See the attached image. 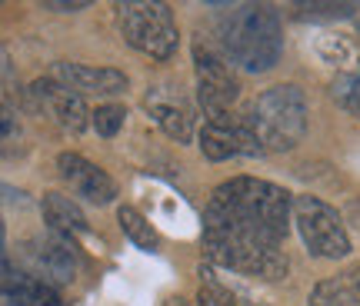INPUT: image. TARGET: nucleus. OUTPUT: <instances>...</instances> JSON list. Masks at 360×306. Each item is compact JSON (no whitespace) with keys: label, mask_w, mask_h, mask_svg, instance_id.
I'll return each instance as SVG.
<instances>
[{"label":"nucleus","mask_w":360,"mask_h":306,"mask_svg":"<svg viewBox=\"0 0 360 306\" xmlns=\"http://www.w3.org/2000/svg\"><path fill=\"white\" fill-rule=\"evenodd\" d=\"M164 306H187V303H184V300H180V296H177V300H167V303H164Z\"/></svg>","instance_id":"412c9836"},{"label":"nucleus","mask_w":360,"mask_h":306,"mask_svg":"<svg viewBox=\"0 0 360 306\" xmlns=\"http://www.w3.org/2000/svg\"><path fill=\"white\" fill-rule=\"evenodd\" d=\"M124 120H127V110L120 103H103V107L94 110V130L101 137H117L120 127H124Z\"/></svg>","instance_id":"a211bd4d"},{"label":"nucleus","mask_w":360,"mask_h":306,"mask_svg":"<svg viewBox=\"0 0 360 306\" xmlns=\"http://www.w3.org/2000/svg\"><path fill=\"white\" fill-rule=\"evenodd\" d=\"M193 70H197V103L204 110L207 124L231 120V107L240 97V84H237L231 64L217 53L197 47L193 51Z\"/></svg>","instance_id":"423d86ee"},{"label":"nucleus","mask_w":360,"mask_h":306,"mask_svg":"<svg viewBox=\"0 0 360 306\" xmlns=\"http://www.w3.org/2000/svg\"><path fill=\"white\" fill-rule=\"evenodd\" d=\"M53 80H60L80 97H117L127 90V74H120L114 67H87V64H57Z\"/></svg>","instance_id":"9b49d317"},{"label":"nucleus","mask_w":360,"mask_h":306,"mask_svg":"<svg viewBox=\"0 0 360 306\" xmlns=\"http://www.w3.org/2000/svg\"><path fill=\"white\" fill-rule=\"evenodd\" d=\"M294 227L304 246L321 260H344L350 253V237L340 213L317 197H294Z\"/></svg>","instance_id":"39448f33"},{"label":"nucleus","mask_w":360,"mask_h":306,"mask_svg":"<svg viewBox=\"0 0 360 306\" xmlns=\"http://www.w3.org/2000/svg\"><path fill=\"white\" fill-rule=\"evenodd\" d=\"M27 93H30V100L37 103L40 110H47V114H51L64 130H70V133H84L87 124H94V114L87 110L84 97L74 93L70 87H64L60 80H53V76L34 80Z\"/></svg>","instance_id":"0eeeda50"},{"label":"nucleus","mask_w":360,"mask_h":306,"mask_svg":"<svg viewBox=\"0 0 360 306\" xmlns=\"http://www.w3.org/2000/svg\"><path fill=\"white\" fill-rule=\"evenodd\" d=\"M224 51L237 67L250 74H264L281 60L283 53V30L281 17L267 4H240L233 7L220 24Z\"/></svg>","instance_id":"f03ea898"},{"label":"nucleus","mask_w":360,"mask_h":306,"mask_svg":"<svg viewBox=\"0 0 360 306\" xmlns=\"http://www.w3.org/2000/svg\"><path fill=\"white\" fill-rule=\"evenodd\" d=\"M307 306H360V270H347L340 277L321 280L310 290Z\"/></svg>","instance_id":"2eb2a0df"},{"label":"nucleus","mask_w":360,"mask_h":306,"mask_svg":"<svg viewBox=\"0 0 360 306\" xmlns=\"http://www.w3.org/2000/svg\"><path fill=\"white\" fill-rule=\"evenodd\" d=\"M4 303L7 306H60V293L57 286L47 280H40L34 273L13 270L11 260H4Z\"/></svg>","instance_id":"f8f14e48"},{"label":"nucleus","mask_w":360,"mask_h":306,"mask_svg":"<svg viewBox=\"0 0 360 306\" xmlns=\"http://www.w3.org/2000/svg\"><path fill=\"white\" fill-rule=\"evenodd\" d=\"M300 11L310 17H347L354 13V7L350 4H300Z\"/></svg>","instance_id":"6ab92c4d"},{"label":"nucleus","mask_w":360,"mask_h":306,"mask_svg":"<svg viewBox=\"0 0 360 306\" xmlns=\"http://www.w3.org/2000/svg\"><path fill=\"white\" fill-rule=\"evenodd\" d=\"M147 110H150V117L160 124V130L167 133L170 140L191 143V137H193V114H191V107L180 100V93L174 97V93H167L164 87L150 90V93H147Z\"/></svg>","instance_id":"ddd939ff"},{"label":"nucleus","mask_w":360,"mask_h":306,"mask_svg":"<svg viewBox=\"0 0 360 306\" xmlns=\"http://www.w3.org/2000/svg\"><path fill=\"white\" fill-rule=\"evenodd\" d=\"M44 11H57V13H77V11H87V0H70V4H57V0H47Z\"/></svg>","instance_id":"aec40b11"},{"label":"nucleus","mask_w":360,"mask_h":306,"mask_svg":"<svg viewBox=\"0 0 360 306\" xmlns=\"http://www.w3.org/2000/svg\"><path fill=\"white\" fill-rule=\"evenodd\" d=\"M117 30L127 40L134 51L154 60H170L177 53L180 34L174 24V13L167 4L160 0H127V4H114Z\"/></svg>","instance_id":"20e7f679"},{"label":"nucleus","mask_w":360,"mask_h":306,"mask_svg":"<svg viewBox=\"0 0 360 306\" xmlns=\"http://www.w3.org/2000/svg\"><path fill=\"white\" fill-rule=\"evenodd\" d=\"M244 124L257 133L264 150H294L307 133V97L294 84H277L250 103V114L244 117Z\"/></svg>","instance_id":"7ed1b4c3"},{"label":"nucleus","mask_w":360,"mask_h":306,"mask_svg":"<svg viewBox=\"0 0 360 306\" xmlns=\"http://www.w3.org/2000/svg\"><path fill=\"white\" fill-rule=\"evenodd\" d=\"M40 213H44V223L51 227V233L74 237V233H87L90 230L84 210L64 193H44L40 197Z\"/></svg>","instance_id":"4468645a"},{"label":"nucleus","mask_w":360,"mask_h":306,"mask_svg":"<svg viewBox=\"0 0 360 306\" xmlns=\"http://www.w3.org/2000/svg\"><path fill=\"white\" fill-rule=\"evenodd\" d=\"M330 93H334V100L340 103V107H347V110H357L360 114V67H354V70L337 76Z\"/></svg>","instance_id":"f3484780"},{"label":"nucleus","mask_w":360,"mask_h":306,"mask_svg":"<svg viewBox=\"0 0 360 306\" xmlns=\"http://www.w3.org/2000/svg\"><path fill=\"white\" fill-rule=\"evenodd\" d=\"M30 267L44 273L47 283H70L77 277V246L64 233H47V237H34L24 246Z\"/></svg>","instance_id":"1a4fd4ad"},{"label":"nucleus","mask_w":360,"mask_h":306,"mask_svg":"<svg viewBox=\"0 0 360 306\" xmlns=\"http://www.w3.org/2000/svg\"><path fill=\"white\" fill-rule=\"evenodd\" d=\"M294 220V197L267 180L233 177L210 193L204 210L207 260L231 273L281 280L287 277L283 243Z\"/></svg>","instance_id":"f257e3e1"},{"label":"nucleus","mask_w":360,"mask_h":306,"mask_svg":"<svg viewBox=\"0 0 360 306\" xmlns=\"http://www.w3.org/2000/svg\"><path fill=\"white\" fill-rule=\"evenodd\" d=\"M117 223H120V230H124V237H127L134 246H141V250H147V253H154L157 246H160V240H157V230L147 223V217H143L141 210H134V206H117Z\"/></svg>","instance_id":"dca6fc26"},{"label":"nucleus","mask_w":360,"mask_h":306,"mask_svg":"<svg viewBox=\"0 0 360 306\" xmlns=\"http://www.w3.org/2000/svg\"><path fill=\"white\" fill-rule=\"evenodd\" d=\"M57 170H60V180H64L77 197H84L87 204H97V206L114 204L117 183L107 177L97 164L84 160L80 153H60V157H57Z\"/></svg>","instance_id":"9d476101"},{"label":"nucleus","mask_w":360,"mask_h":306,"mask_svg":"<svg viewBox=\"0 0 360 306\" xmlns=\"http://www.w3.org/2000/svg\"><path fill=\"white\" fill-rule=\"evenodd\" d=\"M200 150L207 160L224 164V160H237V157H260L264 143L257 133L247 127L244 120H224V124H204L200 130Z\"/></svg>","instance_id":"6e6552de"}]
</instances>
